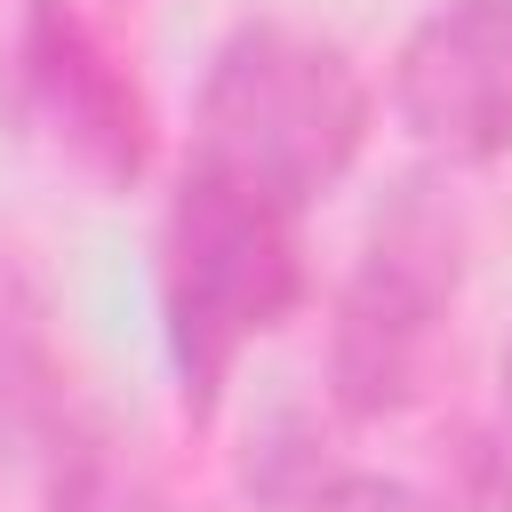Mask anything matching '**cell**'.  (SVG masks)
<instances>
[{"instance_id":"obj_5","label":"cell","mask_w":512,"mask_h":512,"mask_svg":"<svg viewBox=\"0 0 512 512\" xmlns=\"http://www.w3.org/2000/svg\"><path fill=\"white\" fill-rule=\"evenodd\" d=\"M392 112L432 160L512 152V0H440L392 56Z\"/></svg>"},{"instance_id":"obj_6","label":"cell","mask_w":512,"mask_h":512,"mask_svg":"<svg viewBox=\"0 0 512 512\" xmlns=\"http://www.w3.org/2000/svg\"><path fill=\"white\" fill-rule=\"evenodd\" d=\"M64 432V360L48 336V304L24 272L0 264V448Z\"/></svg>"},{"instance_id":"obj_9","label":"cell","mask_w":512,"mask_h":512,"mask_svg":"<svg viewBox=\"0 0 512 512\" xmlns=\"http://www.w3.org/2000/svg\"><path fill=\"white\" fill-rule=\"evenodd\" d=\"M448 504L456 512H512V448L480 424L448 440Z\"/></svg>"},{"instance_id":"obj_7","label":"cell","mask_w":512,"mask_h":512,"mask_svg":"<svg viewBox=\"0 0 512 512\" xmlns=\"http://www.w3.org/2000/svg\"><path fill=\"white\" fill-rule=\"evenodd\" d=\"M40 512H160V480L136 456V440H120L104 424H64Z\"/></svg>"},{"instance_id":"obj_3","label":"cell","mask_w":512,"mask_h":512,"mask_svg":"<svg viewBox=\"0 0 512 512\" xmlns=\"http://www.w3.org/2000/svg\"><path fill=\"white\" fill-rule=\"evenodd\" d=\"M456 280H464L456 208L424 184H400L392 208L368 224L360 264L344 272L336 320H328V400L344 416L376 424V416H400L424 392Z\"/></svg>"},{"instance_id":"obj_2","label":"cell","mask_w":512,"mask_h":512,"mask_svg":"<svg viewBox=\"0 0 512 512\" xmlns=\"http://www.w3.org/2000/svg\"><path fill=\"white\" fill-rule=\"evenodd\" d=\"M296 296H304L296 208L232 176L184 168L160 224V320H168L184 400L208 408L224 376L240 368V352L296 312Z\"/></svg>"},{"instance_id":"obj_4","label":"cell","mask_w":512,"mask_h":512,"mask_svg":"<svg viewBox=\"0 0 512 512\" xmlns=\"http://www.w3.org/2000/svg\"><path fill=\"white\" fill-rule=\"evenodd\" d=\"M16 72H24L40 128L96 184H136L152 168V104L80 0H24Z\"/></svg>"},{"instance_id":"obj_8","label":"cell","mask_w":512,"mask_h":512,"mask_svg":"<svg viewBox=\"0 0 512 512\" xmlns=\"http://www.w3.org/2000/svg\"><path fill=\"white\" fill-rule=\"evenodd\" d=\"M344 472L328 464V440L304 424V416H272L256 440H248V496L280 504V512H312Z\"/></svg>"},{"instance_id":"obj_11","label":"cell","mask_w":512,"mask_h":512,"mask_svg":"<svg viewBox=\"0 0 512 512\" xmlns=\"http://www.w3.org/2000/svg\"><path fill=\"white\" fill-rule=\"evenodd\" d=\"M496 384H504V424H512V344H504V368H496Z\"/></svg>"},{"instance_id":"obj_1","label":"cell","mask_w":512,"mask_h":512,"mask_svg":"<svg viewBox=\"0 0 512 512\" xmlns=\"http://www.w3.org/2000/svg\"><path fill=\"white\" fill-rule=\"evenodd\" d=\"M368 144V80L360 64L296 24H240L192 104V160L232 176L280 208H312Z\"/></svg>"},{"instance_id":"obj_10","label":"cell","mask_w":512,"mask_h":512,"mask_svg":"<svg viewBox=\"0 0 512 512\" xmlns=\"http://www.w3.org/2000/svg\"><path fill=\"white\" fill-rule=\"evenodd\" d=\"M312 512H440L432 496H416V488H400V480H376V472H344Z\"/></svg>"}]
</instances>
